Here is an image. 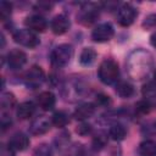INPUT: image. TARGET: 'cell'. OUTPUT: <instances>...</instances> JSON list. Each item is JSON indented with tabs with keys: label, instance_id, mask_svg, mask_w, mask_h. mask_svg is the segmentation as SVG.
Listing matches in <instances>:
<instances>
[{
	"label": "cell",
	"instance_id": "obj_6",
	"mask_svg": "<svg viewBox=\"0 0 156 156\" xmlns=\"http://www.w3.org/2000/svg\"><path fill=\"white\" fill-rule=\"evenodd\" d=\"M99 7L94 4H85L78 15V21L84 26L93 24L99 18Z\"/></svg>",
	"mask_w": 156,
	"mask_h": 156
},
{
	"label": "cell",
	"instance_id": "obj_10",
	"mask_svg": "<svg viewBox=\"0 0 156 156\" xmlns=\"http://www.w3.org/2000/svg\"><path fill=\"white\" fill-rule=\"evenodd\" d=\"M50 126H51V121H49L45 116H39L32 121L29 132L33 135H41V134H45L46 132H49Z\"/></svg>",
	"mask_w": 156,
	"mask_h": 156
},
{
	"label": "cell",
	"instance_id": "obj_34",
	"mask_svg": "<svg viewBox=\"0 0 156 156\" xmlns=\"http://www.w3.org/2000/svg\"><path fill=\"white\" fill-rule=\"evenodd\" d=\"M10 126H11V118L7 115L2 113V117H1V128H2V130H5Z\"/></svg>",
	"mask_w": 156,
	"mask_h": 156
},
{
	"label": "cell",
	"instance_id": "obj_13",
	"mask_svg": "<svg viewBox=\"0 0 156 156\" xmlns=\"http://www.w3.org/2000/svg\"><path fill=\"white\" fill-rule=\"evenodd\" d=\"M7 145L13 151H23L29 146V138L23 133H16L10 138Z\"/></svg>",
	"mask_w": 156,
	"mask_h": 156
},
{
	"label": "cell",
	"instance_id": "obj_28",
	"mask_svg": "<svg viewBox=\"0 0 156 156\" xmlns=\"http://www.w3.org/2000/svg\"><path fill=\"white\" fill-rule=\"evenodd\" d=\"M68 141H69V134L66 133V132L61 133V134L57 135V138L55 139V143H56V145H57L58 149L66 147V146L68 145Z\"/></svg>",
	"mask_w": 156,
	"mask_h": 156
},
{
	"label": "cell",
	"instance_id": "obj_35",
	"mask_svg": "<svg viewBox=\"0 0 156 156\" xmlns=\"http://www.w3.org/2000/svg\"><path fill=\"white\" fill-rule=\"evenodd\" d=\"M150 43H151V45H152L154 48H156V32L151 35V38H150Z\"/></svg>",
	"mask_w": 156,
	"mask_h": 156
},
{
	"label": "cell",
	"instance_id": "obj_2",
	"mask_svg": "<svg viewBox=\"0 0 156 156\" xmlns=\"http://www.w3.org/2000/svg\"><path fill=\"white\" fill-rule=\"evenodd\" d=\"M98 76H99V79L104 84L110 85V84L116 83L119 77V68H118L117 62L111 58L104 60L99 66Z\"/></svg>",
	"mask_w": 156,
	"mask_h": 156
},
{
	"label": "cell",
	"instance_id": "obj_19",
	"mask_svg": "<svg viewBox=\"0 0 156 156\" xmlns=\"http://www.w3.org/2000/svg\"><path fill=\"white\" fill-rule=\"evenodd\" d=\"M16 105V98L12 93H2L0 98V106L1 112L6 113L7 111H11Z\"/></svg>",
	"mask_w": 156,
	"mask_h": 156
},
{
	"label": "cell",
	"instance_id": "obj_20",
	"mask_svg": "<svg viewBox=\"0 0 156 156\" xmlns=\"http://www.w3.org/2000/svg\"><path fill=\"white\" fill-rule=\"evenodd\" d=\"M139 156H156V141L145 140L138 147Z\"/></svg>",
	"mask_w": 156,
	"mask_h": 156
},
{
	"label": "cell",
	"instance_id": "obj_30",
	"mask_svg": "<svg viewBox=\"0 0 156 156\" xmlns=\"http://www.w3.org/2000/svg\"><path fill=\"white\" fill-rule=\"evenodd\" d=\"M52 6H54V4H51V2L40 1V2H38V4L35 5V10H37V11H40V12H49Z\"/></svg>",
	"mask_w": 156,
	"mask_h": 156
},
{
	"label": "cell",
	"instance_id": "obj_27",
	"mask_svg": "<svg viewBox=\"0 0 156 156\" xmlns=\"http://www.w3.org/2000/svg\"><path fill=\"white\" fill-rule=\"evenodd\" d=\"M150 107H151V105L147 100H141L135 105V111L139 115H146V113H149Z\"/></svg>",
	"mask_w": 156,
	"mask_h": 156
},
{
	"label": "cell",
	"instance_id": "obj_17",
	"mask_svg": "<svg viewBox=\"0 0 156 156\" xmlns=\"http://www.w3.org/2000/svg\"><path fill=\"white\" fill-rule=\"evenodd\" d=\"M116 93L123 99H128L134 94V87L127 80H119L116 84Z\"/></svg>",
	"mask_w": 156,
	"mask_h": 156
},
{
	"label": "cell",
	"instance_id": "obj_3",
	"mask_svg": "<svg viewBox=\"0 0 156 156\" xmlns=\"http://www.w3.org/2000/svg\"><path fill=\"white\" fill-rule=\"evenodd\" d=\"M73 56V48L68 44H61L56 46L50 54V62L54 67H65Z\"/></svg>",
	"mask_w": 156,
	"mask_h": 156
},
{
	"label": "cell",
	"instance_id": "obj_24",
	"mask_svg": "<svg viewBox=\"0 0 156 156\" xmlns=\"http://www.w3.org/2000/svg\"><path fill=\"white\" fill-rule=\"evenodd\" d=\"M106 144H107V134H105L104 132H98V134H95L94 138H93V146H94V149L95 150H100Z\"/></svg>",
	"mask_w": 156,
	"mask_h": 156
},
{
	"label": "cell",
	"instance_id": "obj_14",
	"mask_svg": "<svg viewBox=\"0 0 156 156\" xmlns=\"http://www.w3.org/2000/svg\"><path fill=\"white\" fill-rule=\"evenodd\" d=\"M37 104L39 105V107L44 111H50L55 107L56 104V98L51 91H43L41 94H39L38 99H37Z\"/></svg>",
	"mask_w": 156,
	"mask_h": 156
},
{
	"label": "cell",
	"instance_id": "obj_23",
	"mask_svg": "<svg viewBox=\"0 0 156 156\" xmlns=\"http://www.w3.org/2000/svg\"><path fill=\"white\" fill-rule=\"evenodd\" d=\"M143 96L150 102V100H156V82H149L143 87Z\"/></svg>",
	"mask_w": 156,
	"mask_h": 156
},
{
	"label": "cell",
	"instance_id": "obj_5",
	"mask_svg": "<svg viewBox=\"0 0 156 156\" xmlns=\"http://www.w3.org/2000/svg\"><path fill=\"white\" fill-rule=\"evenodd\" d=\"M24 83L28 88L30 89H35L38 87H40L43 84V82L45 80V73L43 71L41 67L39 66H32L24 74Z\"/></svg>",
	"mask_w": 156,
	"mask_h": 156
},
{
	"label": "cell",
	"instance_id": "obj_36",
	"mask_svg": "<svg viewBox=\"0 0 156 156\" xmlns=\"http://www.w3.org/2000/svg\"><path fill=\"white\" fill-rule=\"evenodd\" d=\"M155 82H156V72H155Z\"/></svg>",
	"mask_w": 156,
	"mask_h": 156
},
{
	"label": "cell",
	"instance_id": "obj_32",
	"mask_svg": "<svg viewBox=\"0 0 156 156\" xmlns=\"http://www.w3.org/2000/svg\"><path fill=\"white\" fill-rule=\"evenodd\" d=\"M143 26H144V27H155V26H156V13L147 16V17L145 18Z\"/></svg>",
	"mask_w": 156,
	"mask_h": 156
},
{
	"label": "cell",
	"instance_id": "obj_25",
	"mask_svg": "<svg viewBox=\"0 0 156 156\" xmlns=\"http://www.w3.org/2000/svg\"><path fill=\"white\" fill-rule=\"evenodd\" d=\"M12 12V5L7 1H1L0 2V18L1 21H6Z\"/></svg>",
	"mask_w": 156,
	"mask_h": 156
},
{
	"label": "cell",
	"instance_id": "obj_31",
	"mask_svg": "<svg viewBox=\"0 0 156 156\" xmlns=\"http://www.w3.org/2000/svg\"><path fill=\"white\" fill-rule=\"evenodd\" d=\"M110 104H111L110 96H107L105 94H99L96 96V105H99V106H107Z\"/></svg>",
	"mask_w": 156,
	"mask_h": 156
},
{
	"label": "cell",
	"instance_id": "obj_9",
	"mask_svg": "<svg viewBox=\"0 0 156 156\" xmlns=\"http://www.w3.org/2000/svg\"><path fill=\"white\" fill-rule=\"evenodd\" d=\"M26 62H27V55L20 49H13L7 54V65L11 69H18L23 67Z\"/></svg>",
	"mask_w": 156,
	"mask_h": 156
},
{
	"label": "cell",
	"instance_id": "obj_12",
	"mask_svg": "<svg viewBox=\"0 0 156 156\" xmlns=\"http://www.w3.org/2000/svg\"><path fill=\"white\" fill-rule=\"evenodd\" d=\"M24 24L28 27V29H30L32 32H45V29L48 28V22L46 20L40 16V15H32L28 16L24 20Z\"/></svg>",
	"mask_w": 156,
	"mask_h": 156
},
{
	"label": "cell",
	"instance_id": "obj_29",
	"mask_svg": "<svg viewBox=\"0 0 156 156\" xmlns=\"http://www.w3.org/2000/svg\"><path fill=\"white\" fill-rule=\"evenodd\" d=\"M76 132H77L78 134H80V135H88V134L91 132V126L88 124V123H80V124L77 127Z\"/></svg>",
	"mask_w": 156,
	"mask_h": 156
},
{
	"label": "cell",
	"instance_id": "obj_26",
	"mask_svg": "<svg viewBox=\"0 0 156 156\" xmlns=\"http://www.w3.org/2000/svg\"><path fill=\"white\" fill-rule=\"evenodd\" d=\"M34 156H52L51 147L46 144H40L34 150Z\"/></svg>",
	"mask_w": 156,
	"mask_h": 156
},
{
	"label": "cell",
	"instance_id": "obj_11",
	"mask_svg": "<svg viewBox=\"0 0 156 156\" xmlns=\"http://www.w3.org/2000/svg\"><path fill=\"white\" fill-rule=\"evenodd\" d=\"M50 27H51V30L56 35H62L69 29L71 22L68 20V17H66L65 15H57L52 18Z\"/></svg>",
	"mask_w": 156,
	"mask_h": 156
},
{
	"label": "cell",
	"instance_id": "obj_1",
	"mask_svg": "<svg viewBox=\"0 0 156 156\" xmlns=\"http://www.w3.org/2000/svg\"><path fill=\"white\" fill-rule=\"evenodd\" d=\"M152 67H154L152 55L144 49H138L133 51L127 60L128 74L130 78L136 80H140L147 77Z\"/></svg>",
	"mask_w": 156,
	"mask_h": 156
},
{
	"label": "cell",
	"instance_id": "obj_7",
	"mask_svg": "<svg viewBox=\"0 0 156 156\" xmlns=\"http://www.w3.org/2000/svg\"><path fill=\"white\" fill-rule=\"evenodd\" d=\"M113 35H115V29L110 23H100L91 32V38L96 43L108 41L112 39Z\"/></svg>",
	"mask_w": 156,
	"mask_h": 156
},
{
	"label": "cell",
	"instance_id": "obj_22",
	"mask_svg": "<svg viewBox=\"0 0 156 156\" xmlns=\"http://www.w3.org/2000/svg\"><path fill=\"white\" fill-rule=\"evenodd\" d=\"M69 122V116L65 111H57L51 117V123L57 128H63Z\"/></svg>",
	"mask_w": 156,
	"mask_h": 156
},
{
	"label": "cell",
	"instance_id": "obj_18",
	"mask_svg": "<svg viewBox=\"0 0 156 156\" xmlns=\"http://www.w3.org/2000/svg\"><path fill=\"white\" fill-rule=\"evenodd\" d=\"M96 57L98 54L93 48H84L79 55V62L83 66H90L95 62Z\"/></svg>",
	"mask_w": 156,
	"mask_h": 156
},
{
	"label": "cell",
	"instance_id": "obj_8",
	"mask_svg": "<svg viewBox=\"0 0 156 156\" xmlns=\"http://www.w3.org/2000/svg\"><path fill=\"white\" fill-rule=\"evenodd\" d=\"M136 15L138 13L134 6H132L130 4H123L117 11V22L122 27H128L134 22Z\"/></svg>",
	"mask_w": 156,
	"mask_h": 156
},
{
	"label": "cell",
	"instance_id": "obj_15",
	"mask_svg": "<svg viewBox=\"0 0 156 156\" xmlns=\"http://www.w3.org/2000/svg\"><path fill=\"white\" fill-rule=\"evenodd\" d=\"M95 113V105L87 102V104H82L80 106H78L74 111V117L78 121H84L90 118Z\"/></svg>",
	"mask_w": 156,
	"mask_h": 156
},
{
	"label": "cell",
	"instance_id": "obj_16",
	"mask_svg": "<svg viewBox=\"0 0 156 156\" xmlns=\"http://www.w3.org/2000/svg\"><path fill=\"white\" fill-rule=\"evenodd\" d=\"M35 112V106L32 101H24L17 106L16 115L20 119H28L30 118Z\"/></svg>",
	"mask_w": 156,
	"mask_h": 156
},
{
	"label": "cell",
	"instance_id": "obj_4",
	"mask_svg": "<svg viewBox=\"0 0 156 156\" xmlns=\"http://www.w3.org/2000/svg\"><path fill=\"white\" fill-rule=\"evenodd\" d=\"M13 40L26 48H35L39 45V38L30 29H18L13 33Z\"/></svg>",
	"mask_w": 156,
	"mask_h": 156
},
{
	"label": "cell",
	"instance_id": "obj_33",
	"mask_svg": "<svg viewBox=\"0 0 156 156\" xmlns=\"http://www.w3.org/2000/svg\"><path fill=\"white\" fill-rule=\"evenodd\" d=\"M0 156H15L13 150L7 145H2L1 146V151H0Z\"/></svg>",
	"mask_w": 156,
	"mask_h": 156
},
{
	"label": "cell",
	"instance_id": "obj_21",
	"mask_svg": "<svg viewBox=\"0 0 156 156\" xmlns=\"http://www.w3.org/2000/svg\"><path fill=\"white\" fill-rule=\"evenodd\" d=\"M108 135L116 140V141H121L126 138L127 135V129L124 128V126L119 124V123H115L113 126H111L110 130H108Z\"/></svg>",
	"mask_w": 156,
	"mask_h": 156
}]
</instances>
